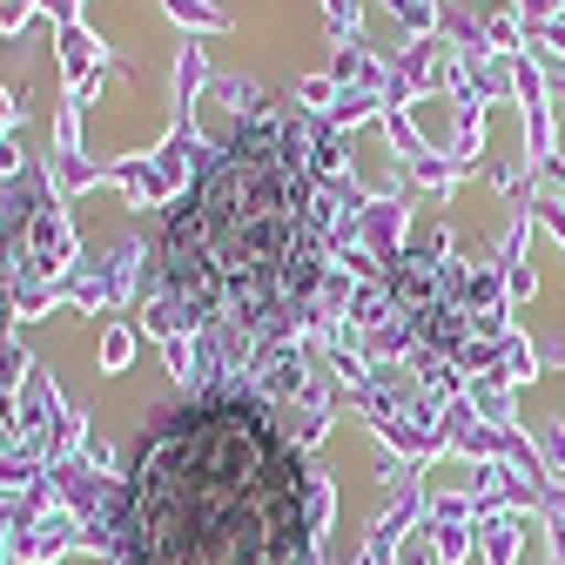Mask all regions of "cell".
<instances>
[{"label":"cell","mask_w":565,"mask_h":565,"mask_svg":"<svg viewBox=\"0 0 565 565\" xmlns=\"http://www.w3.org/2000/svg\"><path fill=\"white\" fill-rule=\"evenodd\" d=\"M115 525L121 565H310L317 491L269 404L209 391L141 431Z\"/></svg>","instance_id":"1"},{"label":"cell","mask_w":565,"mask_h":565,"mask_svg":"<svg viewBox=\"0 0 565 565\" xmlns=\"http://www.w3.org/2000/svg\"><path fill=\"white\" fill-rule=\"evenodd\" d=\"M169 290L216 323H269L317 276V195L297 141L249 121L162 223Z\"/></svg>","instance_id":"2"},{"label":"cell","mask_w":565,"mask_h":565,"mask_svg":"<svg viewBox=\"0 0 565 565\" xmlns=\"http://www.w3.org/2000/svg\"><path fill=\"white\" fill-rule=\"evenodd\" d=\"M0 343H8V276H0Z\"/></svg>","instance_id":"3"}]
</instances>
